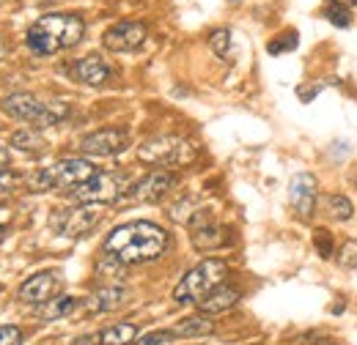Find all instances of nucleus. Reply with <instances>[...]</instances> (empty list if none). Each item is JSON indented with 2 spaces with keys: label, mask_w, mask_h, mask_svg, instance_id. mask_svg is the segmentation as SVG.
Masks as SVG:
<instances>
[{
  "label": "nucleus",
  "mask_w": 357,
  "mask_h": 345,
  "mask_svg": "<svg viewBox=\"0 0 357 345\" xmlns=\"http://www.w3.org/2000/svg\"><path fill=\"white\" fill-rule=\"evenodd\" d=\"M168 250V230L154 222H127L107 233L105 255L119 260L121 266L157 260Z\"/></svg>",
  "instance_id": "nucleus-1"
},
{
  "label": "nucleus",
  "mask_w": 357,
  "mask_h": 345,
  "mask_svg": "<svg viewBox=\"0 0 357 345\" xmlns=\"http://www.w3.org/2000/svg\"><path fill=\"white\" fill-rule=\"evenodd\" d=\"M83 36H86V22L77 14H47L31 25L25 42L36 55H55L61 49L80 44Z\"/></svg>",
  "instance_id": "nucleus-2"
},
{
  "label": "nucleus",
  "mask_w": 357,
  "mask_h": 345,
  "mask_svg": "<svg viewBox=\"0 0 357 345\" xmlns=\"http://www.w3.org/2000/svg\"><path fill=\"white\" fill-rule=\"evenodd\" d=\"M3 113L14 121H22V124H31L33 129H47V127H55L61 124L66 115H69V104L66 102H39L36 96L31 93H14L8 99H3Z\"/></svg>",
  "instance_id": "nucleus-3"
},
{
  "label": "nucleus",
  "mask_w": 357,
  "mask_h": 345,
  "mask_svg": "<svg viewBox=\"0 0 357 345\" xmlns=\"http://www.w3.org/2000/svg\"><path fill=\"white\" fill-rule=\"evenodd\" d=\"M130 186H132L130 172L96 170L89 181H83L80 186L69 189V198H72L75 203H83V206H105V203L121 200Z\"/></svg>",
  "instance_id": "nucleus-4"
},
{
  "label": "nucleus",
  "mask_w": 357,
  "mask_h": 345,
  "mask_svg": "<svg viewBox=\"0 0 357 345\" xmlns=\"http://www.w3.org/2000/svg\"><path fill=\"white\" fill-rule=\"evenodd\" d=\"M137 159L146 165H154L160 170H174V168H184L195 159V145L178 134H160V137L140 143Z\"/></svg>",
  "instance_id": "nucleus-5"
},
{
  "label": "nucleus",
  "mask_w": 357,
  "mask_h": 345,
  "mask_svg": "<svg viewBox=\"0 0 357 345\" xmlns=\"http://www.w3.org/2000/svg\"><path fill=\"white\" fill-rule=\"evenodd\" d=\"M225 274H228V268L223 260H201L195 268H190L178 280V285L174 288V299L181 304H198L206 294H212L218 285H223Z\"/></svg>",
  "instance_id": "nucleus-6"
},
{
  "label": "nucleus",
  "mask_w": 357,
  "mask_h": 345,
  "mask_svg": "<svg viewBox=\"0 0 357 345\" xmlns=\"http://www.w3.org/2000/svg\"><path fill=\"white\" fill-rule=\"evenodd\" d=\"M93 172L96 168L89 159H61L50 168L36 170L28 178V184H31V189H42V192L45 189H75L83 181H89Z\"/></svg>",
  "instance_id": "nucleus-7"
},
{
  "label": "nucleus",
  "mask_w": 357,
  "mask_h": 345,
  "mask_svg": "<svg viewBox=\"0 0 357 345\" xmlns=\"http://www.w3.org/2000/svg\"><path fill=\"white\" fill-rule=\"evenodd\" d=\"M102 211L99 206H83V203H75L72 209H63V211H55L50 216V230L61 239H83L89 236L91 230L99 225Z\"/></svg>",
  "instance_id": "nucleus-8"
},
{
  "label": "nucleus",
  "mask_w": 357,
  "mask_h": 345,
  "mask_svg": "<svg viewBox=\"0 0 357 345\" xmlns=\"http://www.w3.org/2000/svg\"><path fill=\"white\" fill-rule=\"evenodd\" d=\"M176 186V175L171 170H154L143 175L140 181H135L127 189V200L130 203H157L162 200L171 189Z\"/></svg>",
  "instance_id": "nucleus-9"
},
{
  "label": "nucleus",
  "mask_w": 357,
  "mask_h": 345,
  "mask_svg": "<svg viewBox=\"0 0 357 345\" xmlns=\"http://www.w3.org/2000/svg\"><path fill=\"white\" fill-rule=\"evenodd\" d=\"M149 36V28L137 19H124V22H116L105 31L102 44L110 49V52H135L140 44L146 42Z\"/></svg>",
  "instance_id": "nucleus-10"
},
{
  "label": "nucleus",
  "mask_w": 357,
  "mask_h": 345,
  "mask_svg": "<svg viewBox=\"0 0 357 345\" xmlns=\"http://www.w3.org/2000/svg\"><path fill=\"white\" fill-rule=\"evenodd\" d=\"M61 288H63V280H61L58 271H39V274L28 277L20 285L17 296L25 304H47L52 302V299H58Z\"/></svg>",
  "instance_id": "nucleus-11"
},
{
  "label": "nucleus",
  "mask_w": 357,
  "mask_h": 345,
  "mask_svg": "<svg viewBox=\"0 0 357 345\" xmlns=\"http://www.w3.org/2000/svg\"><path fill=\"white\" fill-rule=\"evenodd\" d=\"M127 145H130L127 129H99L83 137L80 151L86 157H113V154H121Z\"/></svg>",
  "instance_id": "nucleus-12"
},
{
  "label": "nucleus",
  "mask_w": 357,
  "mask_h": 345,
  "mask_svg": "<svg viewBox=\"0 0 357 345\" xmlns=\"http://www.w3.org/2000/svg\"><path fill=\"white\" fill-rule=\"evenodd\" d=\"M190 239H192L195 250L209 252V250H218L225 244V230L206 211H195V214H190Z\"/></svg>",
  "instance_id": "nucleus-13"
},
{
  "label": "nucleus",
  "mask_w": 357,
  "mask_h": 345,
  "mask_svg": "<svg viewBox=\"0 0 357 345\" xmlns=\"http://www.w3.org/2000/svg\"><path fill=\"white\" fill-rule=\"evenodd\" d=\"M316 195H319V184L311 172H297L289 184V203L294 209V214L300 219H311L316 211Z\"/></svg>",
  "instance_id": "nucleus-14"
},
{
  "label": "nucleus",
  "mask_w": 357,
  "mask_h": 345,
  "mask_svg": "<svg viewBox=\"0 0 357 345\" xmlns=\"http://www.w3.org/2000/svg\"><path fill=\"white\" fill-rule=\"evenodd\" d=\"M72 77H75L77 83H83V86L99 88L110 80V66H107L99 55H89V58L75 61V66H72Z\"/></svg>",
  "instance_id": "nucleus-15"
},
{
  "label": "nucleus",
  "mask_w": 357,
  "mask_h": 345,
  "mask_svg": "<svg viewBox=\"0 0 357 345\" xmlns=\"http://www.w3.org/2000/svg\"><path fill=\"white\" fill-rule=\"evenodd\" d=\"M236 302H239V291L223 282L198 302V310H201V315H220V312H228Z\"/></svg>",
  "instance_id": "nucleus-16"
},
{
  "label": "nucleus",
  "mask_w": 357,
  "mask_h": 345,
  "mask_svg": "<svg viewBox=\"0 0 357 345\" xmlns=\"http://www.w3.org/2000/svg\"><path fill=\"white\" fill-rule=\"evenodd\" d=\"M124 299H127V291L121 285H105L89 299V307L91 312H110V310L121 307Z\"/></svg>",
  "instance_id": "nucleus-17"
},
{
  "label": "nucleus",
  "mask_w": 357,
  "mask_h": 345,
  "mask_svg": "<svg viewBox=\"0 0 357 345\" xmlns=\"http://www.w3.org/2000/svg\"><path fill=\"white\" fill-rule=\"evenodd\" d=\"M135 340H137V326L135 323H116V326H107L96 335L99 345H132Z\"/></svg>",
  "instance_id": "nucleus-18"
},
{
  "label": "nucleus",
  "mask_w": 357,
  "mask_h": 345,
  "mask_svg": "<svg viewBox=\"0 0 357 345\" xmlns=\"http://www.w3.org/2000/svg\"><path fill=\"white\" fill-rule=\"evenodd\" d=\"M212 329H215V323L209 321V315H190L174 326V335L176 337H204Z\"/></svg>",
  "instance_id": "nucleus-19"
},
{
  "label": "nucleus",
  "mask_w": 357,
  "mask_h": 345,
  "mask_svg": "<svg viewBox=\"0 0 357 345\" xmlns=\"http://www.w3.org/2000/svg\"><path fill=\"white\" fill-rule=\"evenodd\" d=\"M11 145L17 148V151H33V154H42L45 151V137L39 134V129H20L11 134Z\"/></svg>",
  "instance_id": "nucleus-20"
},
{
  "label": "nucleus",
  "mask_w": 357,
  "mask_h": 345,
  "mask_svg": "<svg viewBox=\"0 0 357 345\" xmlns=\"http://www.w3.org/2000/svg\"><path fill=\"white\" fill-rule=\"evenodd\" d=\"M77 299L75 296H58V299H52V302L42 304V318L45 321H58V318H66L69 312H75L77 310Z\"/></svg>",
  "instance_id": "nucleus-21"
},
{
  "label": "nucleus",
  "mask_w": 357,
  "mask_h": 345,
  "mask_svg": "<svg viewBox=\"0 0 357 345\" xmlns=\"http://www.w3.org/2000/svg\"><path fill=\"white\" fill-rule=\"evenodd\" d=\"M327 206H330V214L335 216V219H341V222L352 219V214H355V206H352V200L347 195H330Z\"/></svg>",
  "instance_id": "nucleus-22"
},
{
  "label": "nucleus",
  "mask_w": 357,
  "mask_h": 345,
  "mask_svg": "<svg viewBox=\"0 0 357 345\" xmlns=\"http://www.w3.org/2000/svg\"><path fill=\"white\" fill-rule=\"evenodd\" d=\"M324 19L335 28H352V11L344 8V6H335V3H330L324 8Z\"/></svg>",
  "instance_id": "nucleus-23"
},
{
  "label": "nucleus",
  "mask_w": 357,
  "mask_h": 345,
  "mask_svg": "<svg viewBox=\"0 0 357 345\" xmlns=\"http://www.w3.org/2000/svg\"><path fill=\"white\" fill-rule=\"evenodd\" d=\"M272 55H278V52H291V49H297V31H283L280 36H275L267 47Z\"/></svg>",
  "instance_id": "nucleus-24"
},
{
  "label": "nucleus",
  "mask_w": 357,
  "mask_h": 345,
  "mask_svg": "<svg viewBox=\"0 0 357 345\" xmlns=\"http://www.w3.org/2000/svg\"><path fill=\"white\" fill-rule=\"evenodd\" d=\"M209 47L215 49V55H220V58H228V55H231V31H228V28H220V31H215V33L209 36Z\"/></svg>",
  "instance_id": "nucleus-25"
},
{
  "label": "nucleus",
  "mask_w": 357,
  "mask_h": 345,
  "mask_svg": "<svg viewBox=\"0 0 357 345\" xmlns=\"http://www.w3.org/2000/svg\"><path fill=\"white\" fill-rule=\"evenodd\" d=\"M313 241H316V252H319L324 260L333 255V233H330V230L319 227V230L313 233Z\"/></svg>",
  "instance_id": "nucleus-26"
},
{
  "label": "nucleus",
  "mask_w": 357,
  "mask_h": 345,
  "mask_svg": "<svg viewBox=\"0 0 357 345\" xmlns=\"http://www.w3.org/2000/svg\"><path fill=\"white\" fill-rule=\"evenodd\" d=\"M338 263H341L344 268H357V239L347 241V244L341 247V252H338Z\"/></svg>",
  "instance_id": "nucleus-27"
},
{
  "label": "nucleus",
  "mask_w": 357,
  "mask_h": 345,
  "mask_svg": "<svg viewBox=\"0 0 357 345\" xmlns=\"http://www.w3.org/2000/svg\"><path fill=\"white\" fill-rule=\"evenodd\" d=\"M176 335L174 329L171 332H151V335H143L140 340H135V345H162V343H171Z\"/></svg>",
  "instance_id": "nucleus-28"
},
{
  "label": "nucleus",
  "mask_w": 357,
  "mask_h": 345,
  "mask_svg": "<svg viewBox=\"0 0 357 345\" xmlns=\"http://www.w3.org/2000/svg\"><path fill=\"white\" fill-rule=\"evenodd\" d=\"M0 345H22V332L17 326H0Z\"/></svg>",
  "instance_id": "nucleus-29"
},
{
  "label": "nucleus",
  "mask_w": 357,
  "mask_h": 345,
  "mask_svg": "<svg viewBox=\"0 0 357 345\" xmlns=\"http://www.w3.org/2000/svg\"><path fill=\"white\" fill-rule=\"evenodd\" d=\"M20 172H11V170H0V189H8L11 184H17Z\"/></svg>",
  "instance_id": "nucleus-30"
},
{
  "label": "nucleus",
  "mask_w": 357,
  "mask_h": 345,
  "mask_svg": "<svg viewBox=\"0 0 357 345\" xmlns=\"http://www.w3.org/2000/svg\"><path fill=\"white\" fill-rule=\"evenodd\" d=\"M6 165H8V148L0 145V168H6Z\"/></svg>",
  "instance_id": "nucleus-31"
},
{
  "label": "nucleus",
  "mask_w": 357,
  "mask_h": 345,
  "mask_svg": "<svg viewBox=\"0 0 357 345\" xmlns=\"http://www.w3.org/2000/svg\"><path fill=\"white\" fill-rule=\"evenodd\" d=\"M330 3H335V6H344V8H352V6H357V0H330Z\"/></svg>",
  "instance_id": "nucleus-32"
},
{
  "label": "nucleus",
  "mask_w": 357,
  "mask_h": 345,
  "mask_svg": "<svg viewBox=\"0 0 357 345\" xmlns=\"http://www.w3.org/2000/svg\"><path fill=\"white\" fill-rule=\"evenodd\" d=\"M3 52H6V49H3V44H0V58H3Z\"/></svg>",
  "instance_id": "nucleus-33"
},
{
  "label": "nucleus",
  "mask_w": 357,
  "mask_h": 345,
  "mask_svg": "<svg viewBox=\"0 0 357 345\" xmlns=\"http://www.w3.org/2000/svg\"><path fill=\"white\" fill-rule=\"evenodd\" d=\"M0 241H3V227H0Z\"/></svg>",
  "instance_id": "nucleus-34"
},
{
  "label": "nucleus",
  "mask_w": 357,
  "mask_h": 345,
  "mask_svg": "<svg viewBox=\"0 0 357 345\" xmlns=\"http://www.w3.org/2000/svg\"><path fill=\"white\" fill-rule=\"evenodd\" d=\"M231 3H239V0H231Z\"/></svg>",
  "instance_id": "nucleus-35"
}]
</instances>
